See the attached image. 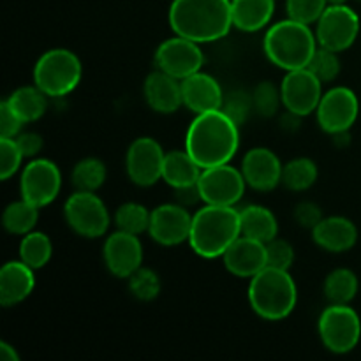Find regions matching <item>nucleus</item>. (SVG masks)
<instances>
[{"instance_id":"obj_1","label":"nucleus","mask_w":361,"mask_h":361,"mask_svg":"<svg viewBox=\"0 0 361 361\" xmlns=\"http://www.w3.org/2000/svg\"><path fill=\"white\" fill-rule=\"evenodd\" d=\"M238 127L222 109L196 115L187 129L185 150L201 169L228 164L240 147Z\"/></svg>"},{"instance_id":"obj_2","label":"nucleus","mask_w":361,"mask_h":361,"mask_svg":"<svg viewBox=\"0 0 361 361\" xmlns=\"http://www.w3.org/2000/svg\"><path fill=\"white\" fill-rule=\"evenodd\" d=\"M169 25L176 35L200 44L219 41L233 27L231 0H173Z\"/></svg>"},{"instance_id":"obj_3","label":"nucleus","mask_w":361,"mask_h":361,"mask_svg":"<svg viewBox=\"0 0 361 361\" xmlns=\"http://www.w3.org/2000/svg\"><path fill=\"white\" fill-rule=\"evenodd\" d=\"M242 236L240 210L235 207L204 204L192 215L190 249L204 259L224 256L235 240Z\"/></svg>"},{"instance_id":"obj_4","label":"nucleus","mask_w":361,"mask_h":361,"mask_svg":"<svg viewBox=\"0 0 361 361\" xmlns=\"http://www.w3.org/2000/svg\"><path fill=\"white\" fill-rule=\"evenodd\" d=\"M263 49L268 60L281 69H303L309 66L316 53L317 37L310 30V25L288 18L268 28Z\"/></svg>"},{"instance_id":"obj_5","label":"nucleus","mask_w":361,"mask_h":361,"mask_svg":"<svg viewBox=\"0 0 361 361\" xmlns=\"http://www.w3.org/2000/svg\"><path fill=\"white\" fill-rule=\"evenodd\" d=\"M249 303L254 312L267 321L289 317L298 302V289L289 270L267 267L250 279Z\"/></svg>"},{"instance_id":"obj_6","label":"nucleus","mask_w":361,"mask_h":361,"mask_svg":"<svg viewBox=\"0 0 361 361\" xmlns=\"http://www.w3.org/2000/svg\"><path fill=\"white\" fill-rule=\"evenodd\" d=\"M83 74L76 53L66 48H55L46 51L35 62L34 83L48 97H63L78 87Z\"/></svg>"},{"instance_id":"obj_7","label":"nucleus","mask_w":361,"mask_h":361,"mask_svg":"<svg viewBox=\"0 0 361 361\" xmlns=\"http://www.w3.org/2000/svg\"><path fill=\"white\" fill-rule=\"evenodd\" d=\"M317 331H319L321 342L328 351L335 353V355H348L360 342V316L349 305L331 303L321 312Z\"/></svg>"},{"instance_id":"obj_8","label":"nucleus","mask_w":361,"mask_h":361,"mask_svg":"<svg viewBox=\"0 0 361 361\" xmlns=\"http://www.w3.org/2000/svg\"><path fill=\"white\" fill-rule=\"evenodd\" d=\"M67 226L83 238H101L108 233L111 217L104 201L95 192L76 190L63 204Z\"/></svg>"},{"instance_id":"obj_9","label":"nucleus","mask_w":361,"mask_h":361,"mask_svg":"<svg viewBox=\"0 0 361 361\" xmlns=\"http://www.w3.org/2000/svg\"><path fill=\"white\" fill-rule=\"evenodd\" d=\"M316 25L317 44L337 53L351 48L360 34L358 14L345 4H328Z\"/></svg>"},{"instance_id":"obj_10","label":"nucleus","mask_w":361,"mask_h":361,"mask_svg":"<svg viewBox=\"0 0 361 361\" xmlns=\"http://www.w3.org/2000/svg\"><path fill=\"white\" fill-rule=\"evenodd\" d=\"M197 187L204 204L235 207L243 197L247 182L243 173L228 162L214 168H204L197 180Z\"/></svg>"},{"instance_id":"obj_11","label":"nucleus","mask_w":361,"mask_h":361,"mask_svg":"<svg viewBox=\"0 0 361 361\" xmlns=\"http://www.w3.org/2000/svg\"><path fill=\"white\" fill-rule=\"evenodd\" d=\"M62 187V173L49 159H34L23 168L20 178L21 197L39 208L56 200Z\"/></svg>"},{"instance_id":"obj_12","label":"nucleus","mask_w":361,"mask_h":361,"mask_svg":"<svg viewBox=\"0 0 361 361\" xmlns=\"http://www.w3.org/2000/svg\"><path fill=\"white\" fill-rule=\"evenodd\" d=\"M316 113L317 122L324 133L331 134V136L348 133L358 118V97L351 88L335 87L323 94Z\"/></svg>"},{"instance_id":"obj_13","label":"nucleus","mask_w":361,"mask_h":361,"mask_svg":"<svg viewBox=\"0 0 361 361\" xmlns=\"http://www.w3.org/2000/svg\"><path fill=\"white\" fill-rule=\"evenodd\" d=\"M155 63L169 76L182 81L190 74L200 73L204 63V55L200 48V42L176 35L161 42L155 51Z\"/></svg>"},{"instance_id":"obj_14","label":"nucleus","mask_w":361,"mask_h":361,"mask_svg":"<svg viewBox=\"0 0 361 361\" xmlns=\"http://www.w3.org/2000/svg\"><path fill=\"white\" fill-rule=\"evenodd\" d=\"M282 104L288 111L307 116L316 111L323 97V83L307 67L288 71L281 85Z\"/></svg>"},{"instance_id":"obj_15","label":"nucleus","mask_w":361,"mask_h":361,"mask_svg":"<svg viewBox=\"0 0 361 361\" xmlns=\"http://www.w3.org/2000/svg\"><path fill=\"white\" fill-rule=\"evenodd\" d=\"M166 154L154 137H137L126 155V169L130 182L140 187H152L162 178Z\"/></svg>"},{"instance_id":"obj_16","label":"nucleus","mask_w":361,"mask_h":361,"mask_svg":"<svg viewBox=\"0 0 361 361\" xmlns=\"http://www.w3.org/2000/svg\"><path fill=\"white\" fill-rule=\"evenodd\" d=\"M190 228H192V215L189 214V210L178 203H168L152 210L148 235L159 245L175 247L189 242Z\"/></svg>"},{"instance_id":"obj_17","label":"nucleus","mask_w":361,"mask_h":361,"mask_svg":"<svg viewBox=\"0 0 361 361\" xmlns=\"http://www.w3.org/2000/svg\"><path fill=\"white\" fill-rule=\"evenodd\" d=\"M102 256L109 274L118 279H129L143 263V245L137 235L118 229L106 238Z\"/></svg>"},{"instance_id":"obj_18","label":"nucleus","mask_w":361,"mask_h":361,"mask_svg":"<svg viewBox=\"0 0 361 361\" xmlns=\"http://www.w3.org/2000/svg\"><path fill=\"white\" fill-rule=\"evenodd\" d=\"M282 162L270 148L257 147L247 152L242 161V173L247 185L259 192H270L282 183Z\"/></svg>"},{"instance_id":"obj_19","label":"nucleus","mask_w":361,"mask_h":361,"mask_svg":"<svg viewBox=\"0 0 361 361\" xmlns=\"http://www.w3.org/2000/svg\"><path fill=\"white\" fill-rule=\"evenodd\" d=\"M222 261L226 270L235 277L252 279L268 267L267 243L242 235L226 250Z\"/></svg>"},{"instance_id":"obj_20","label":"nucleus","mask_w":361,"mask_h":361,"mask_svg":"<svg viewBox=\"0 0 361 361\" xmlns=\"http://www.w3.org/2000/svg\"><path fill=\"white\" fill-rule=\"evenodd\" d=\"M183 104L196 115L217 111L224 102V92L214 76L207 73H194L182 80Z\"/></svg>"},{"instance_id":"obj_21","label":"nucleus","mask_w":361,"mask_h":361,"mask_svg":"<svg viewBox=\"0 0 361 361\" xmlns=\"http://www.w3.org/2000/svg\"><path fill=\"white\" fill-rule=\"evenodd\" d=\"M312 240L317 247L326 252L342 254L356 245L358 229L348 217L334 215V217H324L312 229Z\"/></svg>"},{"instance_id":"obj_22","label":"nucleus","mask_w":361,"mask_h":361,"mask_svg":"<svg viewBox=\"0 0 361 361\" xmlns=\"http://www.w3.org/2000/svg\"><path fill=\"white\" fill-rule=\"evenodd\" d=\"M145 99L154 111L169 115L183 104L182 81L157 69L145 80Z\"/></svg>"},{"instance_id":"obj_23","label":"nucleus","mask_w":361,"mask_h":361,"mask_svg":"<svg viewBox=\"0 0 361 361\" xmlns=\"http://www.w3.org/2000/svg\"><path fill=\"white\" fill-rule=\"evenodd\" d=\"M35 288L34 268L23 261H9L0 270V303L14 307L27 300Z\"/></svg>"},{"instance_id":"obj_24","label":"nucleus","mask_w":361,"mask_h":361,"mask_svg":"<svg viewBox=\"0 0 361 361\" xmlns=\"http://www.w3.org/2000/svg\"><path fill=\"white\" fill-rule=\"evenodd\" d=\"M275 0H231L233 27L243 32H257L270 23Z\"/></svg>"},{"instance_id":"obj_25","label":"nucleus","mask_w":361,"mask_h":361,"mask_svg":"<svg viewBox=\"0 0 361 361\" xmlns=\"http://www.w3.org/2000/svg\"><path fill=\"white\" fill-rule=\"evenodd\" d=\"M201 171L192 155L187 150H171L166 154L164 168H162V180L173 189L194 185L200 180Z\"/></svg>"},{"instance_id":"obj_26","label":"nucleus","mask_w":361,"mask_h":361,"mask_svg":"<svg viewBox=\"0 0 361 361\" xmlns=\"http://www.w3.org/2000/svg\"><path fill=\"white\" fill-rule=\"evenodd\" d=\"M242 235L268 243L279 235V222L274 212L259 204H249L240 210Z\"/></svg>"},{"instance_id":"obj_27","label":"nucleus","mask_w":361,"mask_h":361,"mask_svg":"<svg viewBox=\"0 0 361 361\" xmlns=\"http://www.w3.org/2000/svg\"><path fill=\"white\" fill-rule=\"evenodd\" d=\"M46 97L48 95L34 85V87H20L6 99L14 113L21 118L23 123L35 122L41 118L46 111Z\"/></svg>"},{"instance_id":"obj_28","label":"nucleus","mask_w":361,"mask_h":361,"mask_svg":"<svg viewBox=\"0 0 361 361\" xmlns=\"http://www.w3.org/2000/svg\"><path fill=\"white\" fill-rule=\"evenodd\" d=\"M358 277L348 268H337L326 277L323 286L324 296L335 305H349L358 295Z\"/></svg>"},{"instance_id":"obj_29","label":"nucleus","mask_w":361,"mask_h":361,"mask_svg":"<svg viewBox=\"0 0 361 361\" xmlns=\"http://www.w3.org/2000/svg\"><path fill=\"white\" fill-rule=\"evenodd\" d=\"M39 219V207L28 203L21 197L20 201L7 204L2 214V224L11 235H27L35 228Z\"/></svg>"},{"instance_id":"obj_30","label":"nucleus","mask_w":361,"mask_h":361,"mask_svg":"<svg viewBox=\"0 0 361 361\" xmlns=\"http://www.w3.org/2000/svg\"><path fill=\"white\" fill-rule=\"evenodd\" d=\"M317 175V166L312 159H293L282 168V185L293 192H302L316 183Z\"/></svg>"},{"instance_id":"obj_31","label":"nucleus","mask_w":361,"mask_h":361,"mask_svg":"<svg viewBox=\"0 0 361 361\" xmlns=\"http://www.w3.org/2000/svg\"><path fill=\"white\" fill-rule=\"evenodd\" d=\"M53 245L48 235L41 231H30L23 235L20 243V259L34 270L46 267L51 259Z\"/></svg>"},{"instance_id":"obj_32","label":"nucleus","mask_w":361,"mask_h":361,"mask_svg":"<svg viewBox=\"0 0 361 361\" xmlns=\"http://www.w3.org/2000/svg\"><path fill=\"white\" fill-rule=\"evenodd\" d=\"M106 176H108V171H106L104 162L95 157L81 159L71 173V180L76 190H88V192L101 189L102 183L106 182Z\"/></svg>"},{"instance_id":"obj_33","label":"nucleus","mask_w":361,"mask_h":361,"mask_svg":"<svg viewBox=\"0 0 361 361\" xmlns=\"http://www.w3.org/2000/svg\"><path fill=\"white\" fill-rule=\"evenodd\" d=\"M150 214L152 212H148L140 203H123L115 212V224L120 231L130 233V235H141V233L148 231Z\"/></svg>"},{"instance_id":"obj_34","label":"nucleus","mask_w":361,"mask_h":361,"mask_svg":"<svg viewBox=\"0 0 361 361\" xmlns=\"http://www.w3.org/2000/svg\"><path fill=\"white\" fill-rule=\"evenodd\" d=\"M129 291L140 302H152L161 293V281L159 275L150 268H137L129 279Z\"/></svg>"},{"instance_id":"obj_35","label":"nucleus","mask_w":361,"mask_h":361,"mask_svg":"<svg viewBox=\"0 0 361 361\" xmlns=\"http://www.w3.org/2000/svg\"><path fill=\"white\" fill-rule=\"evenodd\" d=\"M307 69L312 71L321 83H331V81L338 76V73H341L338 53L321 46V48L316 49V53H314L312 60L309 62Z\"/></svg>"},{"instance_id":"obj_36","label":"nucleus","mask_w":361,"mask_h":361,"mask_svg":"<svg viewBox=\"0 0 361 361\" xmlns=\"http://www.w3.org/2000/svg\"><path fill=\"white\" fill-rule=\"evenodd\" d=\"M326 7L328 0H288L286 2L288 16L305 25L317 23Z\"/></svg>"},{"instance_id":"obj_37","label":"nucleus","mask_w":361,"mask_h":361,"mask_svg":"<svg viewBox=\"0 0 361 361\" xmlns=\"http://www.w3.org/2000/svg\"><path fill=\"white\" fill-rule=\"evenodd\" d=\"M221 109L236 123V126H242V123L247 122L250 111L254 109L252 95L238 90L224 94V102H222Z\"/></svg>"},{"instance_id":"obj_38","label":"nucleus","mask_w":361,"mask_h":361,"mask_svg":"<svg viewBox=\"0 0 361 361\" xmlns=\"http://www.w3.org/2000/svg\"><path fill=\"white\" fill-rule=\"evenodd\" d=\"M23 159L14 137H0V178L9 180L20 169Z\"/></svg>"},{"instance_id":"obj_39","label":"nucleus","mask_w":361,"mask_h":361,"mask_svg":"<svg viewBox=\"0 0 361 361\" xmlns=\"http://www.w3.org/2000/svg\"><path fill=\"white\" fill-rule=\"evenodd\" d=\"M252 101H254V111L259 113L261 116H271L277 113L279 104L282 101L281 90L274 87L271 83H259L256 87L252 94Z\"/></svg>"},{"instance_id":"obj_40","label":"nucleus","mask_w":361,"mask_h":361,"mask_svg":"<svg viewBox=\"0 0 361 361\" xmlns=\"http://www.w3.org/2000/svg\"><path fill=\"white\" fill-rule=\"evenodd\" d=\"M268 252V267L281 268V270H289L295 263V249L286 240L274 238L267 243Z\"/></svg>"},{"instance_id":"obj_41","label":"nucleus","mask_w":361,"mask_h":361,"mask_svg":"<svg viewBox=\"0 0 361 361\" xmlns=\"http://www.w3.org/2000/svg\"><path fill=\"white\" fill-rule=\"evenodd\" d=\"M23 122L20 116L11 109L7 101L0 104V137H16L20 134Z\"/></svg>"},{"instance_id":"obj_42","label":"nucleus","mask_w":361,"mask_h":361,"mask_svg":"<svg viewBox=\"0 0 361 361\" xmlns=\"http://www.w3.org/2000/svg\"><path fill=\"white\" fill-rule=\"evenodd\" d=\"M295 219L302 228L314 229L321 221H323V212L317 207L316 203H310V201H303L296 207L295 210Z\"/></svg>"},{"instance_id":"obj_43","label":"nucleus","mask_w":361,"mask_h":361,"mask_svg":"<svg viewBox=\"0 0 361 361\" xmlns=\"http://www.w3.org/2000/svg\"><path fill=\"white\" fill-rule=\"evenodd\" d=\"M14 140H16L23 157H35L42 150V145H44V141L37 133H21Z\"/></svg>"},{"instance_id":"obj_44","label":"nucleus","mask_w":361,"mask_h":361,"mask_svg":"<svg viewBox=\"0 0 361 361\" xmlns=\"http://www.w3.org/2000/svg\"><path fill=\"white\" fill-rule=\"evenodd\" d=\"M175 196H176V201H178V204H182V207H185V208L192 207V204H196L197 201H203L201 200L200 187H197V183L175 189Z\"/></svg>"},{"instance_id":"obj_45","label":"nucleus","mask_w":361,"mask_h":361,"mask_svg":"<svg viewBox=\"0 0 361 361\" xmlns=\"http://www.w3.org/2000/svg\"><path fill=\"white\" fill-rule=\"evenodd\" d=\"M0 358L2 361H20V355L13 345H9L7 342H0Z\"/></svg>"},{"instance_id":"obj_46","label":"nucleus","mask_w":361,"mask_h":361,"mask_svg":"<svg viewBox=\"0 0 361 361\" xmlns=\"http://www.w3.org/2000/svg\"><path fill=\"white\" fill-rule=\"evenodd\" d=\"M348 0H328V4H345Z\"/></svg>"}]
</instances>
